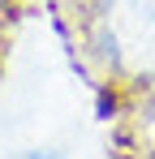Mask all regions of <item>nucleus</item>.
Instances as JSON below:
<instances>
[{"instance_id":"1","label":"nucleus","mask_w":155,"mask_h":159,"mask_svg":"<svg viewBox=\"0 0 155 159\" xmlns=\"http://www.w3.org/2000/svg\"><path fill=\"white\" fill-rule=\"evenodd\" d=\"M52 13L112 112L155 95V0H52Z\"/></svg>"}]
</instances>
